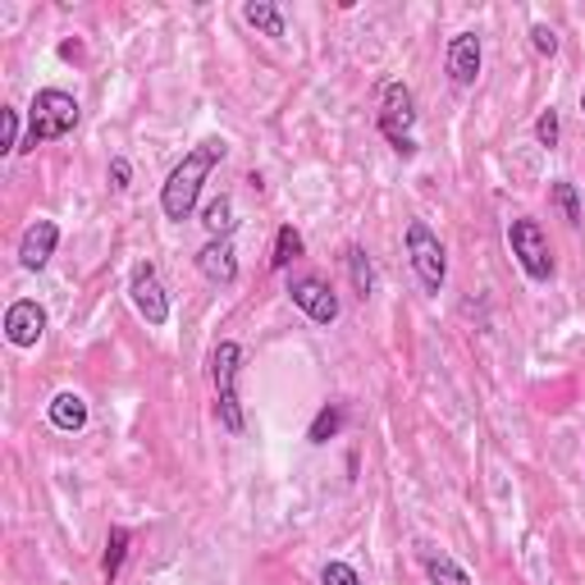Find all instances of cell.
I'll return each mask as SVG.
<instances>
[{
    "label": "cell",
    "mask_w": 585,
    "mask_h": 585,
    "mask_svg": "<svg viewBox=\"0 0 585 585\" xmlns=\"http://www.w3.org/2000/svg\"><path fill=\"white\" fill-rule=\"evenodd\" d=\"M407 257H412V270H417L425 293H440L444 289V279H448V251H444L440 234L425 220L407 224Z\"/></svg>",
    "instance_id": "cell-5"
},
{
    "label": "cell",
    "mask_w": 585,
    "mask_h": 585,
    "mask_svg": "<svg viewBox=\"0 0 585 585\" xmlns=\"http://www.w3.org/2000/svg\"><path fill=\"white\" fill-rule=\"evenodd\" d=\"M448 79H453V87H476V79H480V37L476 33H457L448 42Z\"/></svg>",
    "instance_id": "cell-12"
},
{
    "label": "cell",
    "mask_w": 585,
    "mask_h": 585,
    "mask_svg": "<svg viewBox=\"0 0 585 585\" xmlns=\"http://www.w3.org/2000/svg\"><path fill=\"white\" fill-rule=\"evenodd\" d=\"M79 115L83 110H79V101H73L69 92L42 87L33 96V106H28V133H23V147L19 151H33L42 142H56L65 133H73V129H79Z\"/></svg>",
    "instance_id": "cell-2"
},
{
    "label": "cell",
    "mask_w": 585,
    "mask_h": 585,
    "mask_svg": "<svg viewBox=\"0 0 585 585\" xmlns=\"http://www.w3.org/2000/svg\"><path fill=\"white\" fill-rule=\"evenodd\" d=\"M129 297H133V307L147 325H165L169 320V297L161 289V274L156 266H138L133 279H129Z\"/></svg>",
    "instance_id": "cell-8"
},
{
    "label": "cell",
    "mask_w": 585,
    "mask_h": 585,
    "mask_svg": "<svg viewBox=\"0 0 585 585\" xmlns=\"http://www.w3.org/2000/svg\"><path fill=\"white\" fill-rule=\"evenodd\" d=\"M46 335V312H42V302L33 297H19L10 302V312H5V339L14 348H37Z\"/></svg>",
    "instance_id": "cell-9"
},
{
    "label": "cell",
    "mask_w": 585,
    "mask_h": 585,
    "mask_svg": "<svg viewBox=\"0 0 585 585\" xmlns=\"http://www.w3.org/2000/svg\"><path fill=\"white\" fill-rule=\"evenodd\" d=\"M375 124H379V133H385V142L398 151L402 161L417 156V138H412V129H417V96H412V87H407V83H398V79L385 83Z\"/></svg>",
    "instance_id": "cell-3"
},
{
    "label": "cell",
    "mask_w": 585,
    "mask_h": 585,
    "mask_svg": "<svg viewBox=\"0 0 585 585\" xmlns=\"http://www.w3.org/2000/svg\"><path fill=\"white\" fill-rule=\"evenodd\" d=\"M558 138H563V124H558V110H540V119H536V142L540 147H558Z\"/></svg>",
    "instance_id": "cell-22"
},
{
    "label": "cell",
    "mask_w": 585,
    "mask_h": 585,
    "mask_svg": "<svg viewBox=\"0 0 585 585\" xmlns=\"http://www.w3.org/2000/svg\"><path fill=\"white\" fill-rule=\"evenodd\" d=\"M320 585H362L358 568H348V563H325L320 568Z\"/></svg>",
    "instance_id": "cell-23"
},
{
    "label": "cell",
    "mask_w": 585,
    "mask_h": 585,
    "mask_svg": "<svg viewBox=\"0 0 585 585\" xmlns=\"http://www.w3.org/2000/svg\"><path fill=\"white\" fill-rule=\"evenodd\" d=\"M0 119H5V138H0V151H19L23 138H19V110H0Z\"/></svg>",
    "instance_id": "cell-25"
},
{
    "label": "cell",
    "mask_w": 585,
    "mask_h": 585,
    "mask_svg": "<svg viewBox=\"0 0 585 585\" xmlns=\"http://www.w3.org/2000/svg\"><path fill=\"white\" fill-rule=\"evenodd\" d=\"M46 417H50V425H56V430H69V435H73V430L87 425V402H83V394H69L65 389V394L50 398Z\"/></svg>",
    "instance_id": "cell-13"
},
{
    "label": "cell",
    "mask_w": 585,
    "mask_h": 585,
    "mask_svg": "<svg viewBox=\"0 0 585 585\" xmlns=\"http://www.w3.org/2000/svg\"><path fill=\"white\" fill-rule=\"evenodd\" d=\"M289 297H293V307H297L302 316H312L316 325H335V320H339V297H335V289H329L320 274H297V279H289Z\"/></svg>",
    "instance_id": "cell-7"
},
{
    "label": "cell",
    "mask_w": 585,
    "mask_h": 585,
    "mask_svg": "<svg viewBox=\"0 0 585 585\" xmlns=\"http://www.w3.org/2000/svg\"><path fill=\"white\" fill-rule=\"evenodd\" d=\"M507 247H513V257L526 270V279H536V284H549V279H553V247L545 238L540 220L522 215V220L507 224Z\"/></svg>",
    "instance_id": "cell-6"
},
{
    "label": "cell",
    "mask_w": 585,
    "mask_h": 585,
    "mask_svg": "<svg viewBox=\"0 0 585 585\" xmlns=\"http://www.w3.org/2000/svg\"><path fill=\"white\" fill-rule=\"evenodd\" d=\"M229 156V142L224 138H207V142H197L188 156L169 169V179H165V188H161V211H165V220H188L192 215V207H197V197H201V184L211 179V169L220 165Z\"/></svg>",
    "instance_id": "cell-1"
},
{
    "label": "cell",
    "mask_w": 585,
    "mask_h": 585,
    "mask_svg": "<svg viewBox=\"0 0 585 585\" xmlns=\"http://www.w3.org/2000/svg\"><path fill=\"white\" fill-rule=\"evenodd\" d=\"M129 526H110V536H106V558H101V572H106V581H119L124 572V558H129Z\"/></svg>",
    "instance_id": "cell-16"
},
{
    "label": "cell",
    "mask_w": 585,
    "mask_h": 585,
    "mask_svg": "<svg viewBox=\"0 0 585 585\" xmlns=\"http://www.w3.org/2000/svg\"><path fill=\"white\" fill-rule=\"evenodd\" d=\"M553 201H558V211H563L568 224H581V197H576V184L558 179V184H553Z\"/></svg>",
    "instance_id": "cell-21"
},
{
    "label": "cell",
    "mask_w": 585,
    "mask_h": 585,
    "mask_svg": "<svg viewBox=\"0 0 585 585\" xmlns=\"http://www.w3.org/2000/svg\"><path fill=\"white\" fill-rule=\"evenodd\" d=\"M129 184H133V165L124 161V156H115V161H110V188H119V192H124Z\"/></svg>",
    "instance_id": "cell-26"
},
{
    "label": "cell",
    "mask_w": 585,
    "mask_h": 585,
    "mask_svg": "<svg viewBox=\"0 0 585 585\" xmlns=\"http://www.w3.org/2000/svg\"><path fill=\"white\" fill-rule=\"evenodd\" d=\"M581 115H585V92H581Z\"/></svg>",
    "instance_id": "cell-27"
},
{
    "label": "cell",
    "mask_w": 585,
    "mask_h": 585,
    "mask_svg": "<svg viewBox=\"0 0 585 585\" xmlns=\"http://www.w3.org/2000/svg\"><path fill=\"white\" fill-rule=\"evenodd\" d=\"M348 274H352V289H358L362 297L375 293V266L366 257V247H348Z\"/></svg>",
    "instance_id": "cell-19"
},
{
    "label": "cell",
    "mask_w": 585,
    "mask_h": 585,
    "mask_svg": "<svg viewBox=\"0 0 585 585\" xmlns=\"http://www.w3.org/2000/svg\"><path fill=\"white\" fill-rule=\"evenodd\" d=\"M343 430V407L339 402H329V407H320L316 412V421H312V430H307V440L312 444H329Z\"/></svg>",
    "instance_id": "cell-20"
},
{
    "label": "cell",
    "mask_w": 585,
    "mask_h": 585,
    "mask_svg": "<svg viewBox=\"0 0 585 585\" xmlns=\"http://www.w3.org/2000/svg\"><path fill=\"white\" fill-rule=\"evenodd\" d=\"M56 243H60V224L56 220H37L23 229L19 238V266L23 270H46L50 257H56Z\"/></svg>",
    "instance_id": "cell-10"
},
{
    "label": "cell",
    "mask_w": 585,
    "mask_h": 585,
    "mask_svg": "<svg viewBox=\"0 0 585 585\" xmlns=\"http://www.w3.org/2000/svg\"><path fill=\"white\" fill-rule=\"evenodd\" d=\"M201 224H207V234L211 238H234V201H229V197H215L211 201V207L207 211H201Z\"/></svg>",
    "instance_id": "cell-18"
},
{
    "label": "cell",
    "mask_w": 585,
    "mask_h": 585,
    "mask_svg": "<svg viewBox=\"0 0 585 585\" xmlns=\"http://www.w3.org/2000/svg\"><path fill=\"white\" fill-rule=\"evenodd\" d=\"M197 270L211 279V284H234L238 279V247L234 238H211L197 251Z\"/></svg>",
    "instance_id": "cell-11"
},
{
    "label": "cell",
    "mask_w": 585,
    "mask_h": 585,
    "mask_svg": "<svg viewBox=\"0 0 585 585\" xmlns=\"http://www.w3.org/2000/svg\"><path fill=\"white\" fill-rule=\"evenodd\" d=\"M238 375H243V348L234 339H224L211 358V379H215V417L229 435H243V398H238Z\"/></svg>",
    "instance_id": "cell-4"
},
{
    "label": "cell",
    "mask_w": 585,
    "mask_h": 585,
    "mask_svg": "<svg viewBox=\"0 0 585 585\" xmlns=\"http://www.w3.org/2000/svg\"><path fill=\"white\" fill-rule=\"evenodd\" d=\"M530 46H536L545 60H553L558 56V33L549 28V23H536V28H530Z\"/></svg>",
    "instance_id": "cell-24"
},
{
    "label": "cell",
    "mask_w": 585,
    "mask_h": 585,
    "mask_svg": "<svg viewBox=\"0 0 585 585\" xmlns=\"http://www.w3.org/2000/svg\"><path fill=\"white\" fill-rule=\"evenodd\" d=\"M302 247H307V243H302V234H297L293 224H284L274 234V247H270V270H289L302 257Z\"/></svg>",
    "instance_id": "cell-17"
},
{
    "label": "cell",
    "mask_w": 585,
    "mask_h": 585,
    "mask_svg": "<svg viewBox=\"0 0 585 585\" xmlns=\"http://www.w3.org/2000/svg\"><path fill=\"white\" fill-rule=\"evenodd\" d=\"M243 23L247 28H257L261 37H284V14H279V5H270V0H247L243 5Z\"/></svg>",
    "instance_id": "cell-14"
},
{
    "label": "cell",
    "mask_w": 585,
    "mask_h": 585,
    "mask_svg": "<svg viewBox=\"0 0 585 585\" xmlns=\"http://www.w3.org/2000/svg\"><path fill=\"white\" fill-rule=\"evenodd\" d=\"M421 568H425V576L435 581V585H471V576H467L463 568H457L448 553H435V549H425V553H421Z\"/></svg>",
    "instance_id": "cell-15"
}]
</instances>
